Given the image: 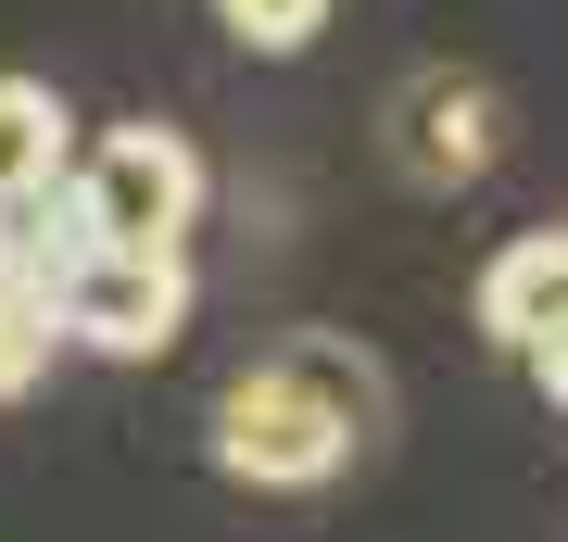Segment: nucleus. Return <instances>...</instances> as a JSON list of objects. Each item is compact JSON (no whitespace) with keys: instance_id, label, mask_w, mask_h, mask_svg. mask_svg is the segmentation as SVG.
<instances>
[{"instance_id":"nucleus-1","label":"nucleus","mask_w":568,"mask_h":542,"mask_svg":"<svg viewBox=\"0 0 568 542\" xmlns=\"http://www.w3.org/2000/svg\"><path fill=\"white\" fill-rule=\"evenodd\" d=\"M379 366L354 341H291L241 366V379L215 391V467L241 492H328L342 467L366 454V429H379Z\"/></svg>"},{"instance_id":"nucleus-2","label":"nucleus","mask_w":568,"mask_h":542,"mask_svg":"<svg viewBox=\"0 0 568 542\" xmlns=\"http://www.w3.org/2000/svg\"><path fill=\"white\" fill-rule=\"evenodd\" d=\"M51 328L77 354H102V366L178 354V328H190V253L178 241H89L51 278Z\"/></svg>"},{"instance_id":"nucleus-3","label":"nucleus","mask_w":568,"mask_h":542,"mask_svg":"<svg viewBox=\"0 0 568 542\" xmlns=\"http://www.w3.org/2000/svg\"><path fill=\"white\" fill-rule=\"evenodd\" d=\"M63 190H77L89 241H190L203 227V152L178 126H102V152Z\"/></svg>"},{"instance_id":"nucleus-4","label":"nucleus","mask_w":568,"mask_h":542,"mask_svg":"<svg viewBox=\"0 0 568 542\" xmlns=\"http://www.w3.org/2000/svg\"><path fill=\"white\" fill-rule=\"evenodd\" d=\"M493 152H506V101H493L480 76L429 63V76H405V89H392V164H405L417 190H467Z\"/></svg>"},{"instance_id":"nucleus-5","label":"nucleus","mask_w":568,"mask_h":542,"mask_svg":"<svg viewBox=\"0 0 568 542\" xmlns=\"http://www.w3.org/2000/svg\"><path fill=\"white\" fill-rule=\"evenodd\" d=\"M556 316H568V227H518V241L480 265V328L506 354H530Z\"/></svg>"},{"instance_id":"nucleus-6","label":"nucleus","mask_w":568,"mask_h":542,"mask_svg":"<svg viewBox=\"0 0 568 542\" xmlns=\"http://www.w3.org/2000/svg\"><path fill=\"white\" fill-rule=\"evenodd\" d=\"M63 164H77V114H63L39 76H0V202L51 190Z\"/></svg>"},{"instance_id":"nucleus-7","label":"nucleus","mask_w":568,"mask_h":542,"mask_svg":"<svg viewBox=\"0 0 568 542\" xmlns=\"http://www.w3.org/2000/svg\"><path fill=\"white\" fill-rule=\"evenodd\" d=\"M51 354H63V328H51V290L0 265V403H13V391H39V379H51Z\"/></svg>"},{"instance_id":"nucleus-8","label":"nucleus","mask_w":568,"mask_h":542,"mask_svg":"<svg viewBox=\"0 0 568 542\" xmlns=\"http://www.w3.org/2000/svg\"><path fill=\"white\" fill-rule=\"evenodd\" d=\"M215 25L241 51H265V63H291V51H316V25H328V0H215Z\"/></svg>"},{"instance_id":"nucleus-9","label":"nucleus","mask_w":568,"mask_h":542,"mask_svg":"<svg viewBox=\"0 0 568 542\" xmlns=\"http://www.w3.org/2000/svg\"><path fill=\"white\" fill-rule=\"evenodd\" d=\"M530 379H544V403H568V316L544 328V341H530Z\"/></svg>"}]
</instances>
